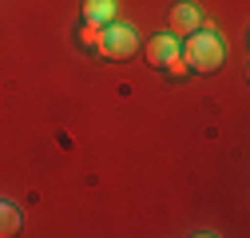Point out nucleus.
Listing matches in <instances>:
<instances>
[{
	"label": "nucleus",
	"mask_w": 250,
	"mask_h": 238,
	"mask_svg": "<svg viewBox=\"0 0 250 238\" xmlns=\"http://www.w3.org/2000/svg\"><path fill=\"white\" fill-rule=\"evenodd\" d=\"M179 56L187 60L191 72H218L223 60H227V44L218 40L214 32H207V28H195V32L187 36V44H183Z\"/></svg>",
	"instance_id": "f257e3e1"
},
{
	"label": "nucleus",
	"mask_w": 250,
	"mask_h": 238,
	"mask_svg": "<svg viewBox=\"0 0 250 238\" xmlns=\"http://www.w3.org/2000/svg\"><path fill=\"white\" fill-rule=\"evenodd\" d=\"M135 44H139V36H135L131 24H104L100 52H104L107 60H127V56H135Z\"/></svg>",
	"instance_id": "f03ea898"
},
{
	"label": "nucleus",
	"mask_w": 250,
	"mask_h": 238,
	"mask_svg": "<svg viewBox=\"0 0 250 238\" xmlns=\"http://www.w3.org/2000/svg\"><path fill=\"white\" fill-rule=\"evenodd\" d=\"M195 28H203V16L195 4H175L171 8V36H191Z\"/></svg>",
	"instance_id": "7ed1b4c3"
},
{
	"label": "nucleus",
	"mask_w": 250,
	"mask_h": 238,
	"mask_svg": "<svg viewBox=\"0 0 250 238\" xmlns=\"http://www.w3.org/2000/svg\"><path fill=\"white\" fill-rule=\"evenodd\" d=\"M171 56H179V40H175V36H163V32H159V36L147 44V64H151V68H163Z\"/></svg>",
	"instance_id": "20e7f679"
},
{
	"label": "nucleus",
	"mask_w": 250,
	"mask_h": 238,
	"mask_svg": "<svg viewBox=\"0 0 250 238\" xmlns=\"http://www.w3.org/2000/svg\"><path fill=\"white\" fill-rule=\"evenodd\" d=\"M115 16V0H83V24H111Z\"/></svg>",
	"instance_id": "39448f33"
},
{
	"label": "nucleus",
	"mask_w": 250,
	"mask_h": 238,
	"mask_svg": "<svg viewBox=\"0 0 250 238\" xmlns=\"http://www.w3.org/2000/svg\"><path fill=\"white\" fill-rule=\"evenodd\" d=\"M16 230H20V215H16V206L0 202V238H8V234H16Z\"/></svg>",
	"instance_id": "423d86ee"
},
{
	"label": "nucleus",
	"mask_w": 250,
	"mask_h": 238,
	"mask_svg": "<svg viewBox=\"0 0 250 238\" xmlns=\"http://www.w3.org/2000/svg\"><path fill=\"white\" fill-rule=\"evenodd\" d=\"M80 40H83V48H100V40H104V28H100V24H83Z\"/></svg>",
	"instance_id": "0eeeda50"
},
{
	"label": "nucleus",
	"mask_w": 250,
	"mask_h": 238,
	"mask_svg": "<svg viewBox=\"0 0 250 238\" xmlns=\"http://www.w3.org/2000/svg\"><path fill=\"white\" fill-rule=\"evenodd\" d=\"M163 68H167L171 76H187V72H191V68H187V60H183V56H171V60H167Z\"/></svg>",
	"instance_id": "6e6552de"
}]
</instances>
